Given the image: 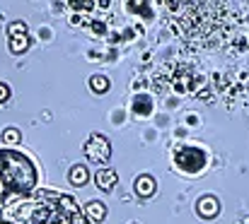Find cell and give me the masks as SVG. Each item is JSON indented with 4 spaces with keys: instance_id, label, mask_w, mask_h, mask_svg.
<instances>
[{
    "instance_id": "cell-1",
    "label": "cell",
    "mask_w": 249,
    "mask_h": 224,
    "mask_svg": "<svg viewBox=\"0 0 249 224\" xmlns=\"http://www.w3.org/2000/svg\"><path fill=\"white\" fill-rule=\"evenodd\" d=\"M0 224H87V217L73 195L34 191L2 205Z\"/></svg>"
},
{
    "instance_id": "cell-2",
    "label": "cell",
    "mask_w": 249,
    "mask_h": 224,
    "mask_svg": "<svg viewBox=\"0 0 249 224\" xmlns=\"http://www.w3.org/2000/svg\"><path fill=\"white\" fill-rule=\"evenodd\" d=\"M39 166L29 154L15 147H0V208L36 191Z\"/></svg>"
},
{
    "instance_id": "cell-3",
    "label": "cell",
    "mask_w": 249,
    "mask_h": 224,
    "mask_svg": "<svg viewBox=\"0 0 249 224\" xmlns=\"http://www.w3.org/2000/svg\"><path fill=\"white\" fill-rule=\"evenodd\" d=\"M174 166L184 176H198L208 166V154L201 147H181L174 154Z\"/></svg>"
},
{
    "instance_id": "cell-4",
    "label": "cell",
    "mask_w": 249,
    "mask_h": 224,
    "mask_svg": "<svg viewBox=\"0 0 249 224\" xmlns=\"http://www.w3.org/2000/svg\"><path fill=\"white\" fill-rule=\"evenodd\" d=\"M85 154L94 164H107L111 159V143H109V138L102 135V133L89 135L87 143H85Z\"/></svg>"
},
{
    "instance_id": "cell-5",
    "label": "cell",
    "mask_w": 249,
    "mask_h": 224,
    "mask_svg": "<svg viewBox=\"0 0 249 224\" xmlns=\"http://www.w3.org/2000/svg\"><path fill=\"white\" fill-rule=\"evenodd\" d=\"M196 212L203 217V220H215L220 215V203L215 195H203L196 205Z\"/></svg>"
},
{
    "instance_id": "cell-6",
    "label": "cell",
    "mask_w": 249,
    "mask_h": 224,
    "mask_svg": "<svg viewBox=\"0 0 249 224\" xmlns=\"http://www.w3.org/2000/svg\"><path fill=\"white\" fill-rule=\"evenodd\" d=\"M153 106H155L153 96L138 94V96H133V101H131V113H133L136 118H148V116L153 113Z\"/></svg>"
},
{
    "instance_id": "cell-7",
    "label": "cell",
    "mask_w": 249,
    "mask_h": 224,
    "mask_svg": "<svg viewBox=\"0 0 249 224\" xmlns=\"http://www.w3.org/2000/svg\"><path fill=\"white\" fill-rule=\"evenodd\" d=\"M94 183H97V188H102V191H111V188L119 183V174H116L114 169L104 166V169H99V171L94 174Z\"/></svg>"
},
{
    "instance_id": "cell-8",
    "label": "cell",
    "mask_w": 249,
    "mask_h": 224,
    "mask_svg": "<svg viewBox=\"0 0 249 224\" xmlns=\"http://www.w3.org/2000/svg\"><path fill=\"white\" fill-rule=\"evenodd\" d=\"M83 212H85V217H87V222H92V224H99L107 220V208L99 200H89L83 208Z\"/></svg>"
},
{
    "instance_id": "cell-9",
    "label": "cell",
    "mask_w": 249,
    "mask_h": 224,
    "mask_svg": "<svg viewBox=\"0 0 249 224\" xmlns=\"http://www.w3.org/2000/svg\"><path fill=\"white\" fill-rule=\"evenodd\" d=\"M155 191H158V183H155L153 176L143 174V176L136 178V195H138V198H153Z\"/></svg>"
},
{
    "instance_id": "cell-10",
    "label": "cell",
    "mask_w": 249,
    "mask_h": 224,
    "mask_svg": "<svg viewBox=\"0 0 249 224\" xmlns=\"http://www.w3.org/2000/svg\"><path fill=\"white\" fill-rule=\"evenodd\" d=\"M29 36L27 34H15V36H10L7 39V48H10V53H15V56H19V53H24L27 48H29Z\"/></svg>"
},
{
    "instance_id": "cell-11",
    "label": "cell",
    "mask_w": 249,
    "mask_h": 224,
    "mask_svg": "<svg viewBox=\"0 0 249 224\" xmlns=\"http://www.w3.org/2000/svg\"><path fill=\"white\" fill-rule=\"evenodd\" d=\"M68 181L73 183V186H85L87 181H89V174H87V166L85 164H75V166H71V171H68Z\"/></svg>"
},
{
    "instance_id": "cell-12",
    "label": "cell",
    "mask_w": 249,
    "mask_h": 224,
    "mask_svg": "<svg viewBox=\"0 0 249 224\" xmlns=\"http://www.w3.org/2000/svg\"><path fill=\"white\" fill-rule=\"evenodd\" d=\"M89 89H92L94 94H104V92L109 89V77H104V75H92V77H89Z\"/></svg>"
},
{
    "instance_id": "cell-13",
    "label": "cell",
    "mask_w": 249,
    "mask_h": 224,
    "mask_svg": "<svg viewBox=\"0 0 249 224\" xmlns=\"http://www.w3.org/2000/svg\"><path fill=\"white\" fill-rule=\"evenodd\" d=\"M19 140H22V133H19L17 128H5V133H2V143H5L7 147L19 145Z\"/></svg>"
},
{
    "instance_id": "cell-14",
    "label": "cell",
    "mask_w": 249,
    "mask_h": 224,
    "mask_svg": "<svg viewBox=\"0 0 249 224\" xmlns=\"http://www.w3.org/2000/svg\"><path fill=\"white\" fill-rule=\"evenodd\" d=\"M15 34H27V24L24 22H10L7 24V36H15Z\"/></svg>"
},
{
    "instance_id": "cell-15",
    "label": "cell",
    "mask_w": 249,
    "mask_h": 224,
    "mask_svg": "<svg viewBox=\"0 0 249 224\" xmlns=\"http://www.w3.org/2000/svg\"><path fill=\"white\" fill-rule=\"evenodd\" d=\"M7 99H10V87L0 82V104H5Z\"/></svg>"
}]
</instances>
